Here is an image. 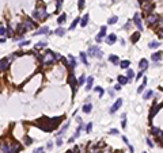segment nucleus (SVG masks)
I'll list each match as a JSON object with an SVG mask.
<instances>
[{"label": "nucleus", "mask_w": 163, "mask_h": 153, "mask_svg": "<svg viewBox=\"0 0 163 153\" xmlns=\"http://www.w3.org/2000/svg\"><path fill=\"white\" fill-rule=\"evenodd\" d=\"M61 121H63V118H53V119L41 118L40 121L37 122V125H38V127H41L44 131H53Z\"/></svg>", "instance_id": "f257e3e1"}, {"label": "nucleus", "mask_w": 163, "mask_h": 153, "mask_svg": "<svg viewBox=\"0 0 163 153\" xmlns=\"http://www.w3.org/2000/svg\"><path fill=\"white\" fill-rule=\"evenodd\" d=\"M40 58H41V64L45 66V65H50V64H53V62H56L58 58H61V56H60V54L53 53L52 50H46V52H45Z\"/></svg>", "instance_id": "f03ea898"}, {"label": "nucleus", "mask_w": 163, "mask_h": 153, "mask_svg": "<svg viewBox=\"0 0 163 153\" xmlns=\"http://www.w3.org/2000/svg\"><path fill=\"white\" fill-rule=\"evenodd\" d=\"M33 16H34V19L44 21V19L48 18V12H46V10H45L44 7H40V8H37L34 12H33Z\"/></svg>", "instance_id": "7ed1b4c3"}, {"label": "nucleus", "mask_w": 163, "mask_h": 153, "mask_svg": "<svg viewBox=\"0 0 163 153\" xmlns=\"http://www.w3.org/2000/svg\"><path fill=\"white\" fill-rule=\"evenodd\" d=\"M102 50L99 49L98 46H91L90 49H88V56H91V57H96V58H101L102 57Z\"/></svg>", "instance_id": "20e7f679"}, {"label": "nucleus", "mask_w": 163, "mask_h": 153, "mask_svg": "<svg viewBox=\"0 0 163 153\" xmlns=\"http://www.w3.org/2000/svg\"><path fill=\"white\" fill-rule=\"evenodd\" d=\"M23 26H25V30H33L35 26H37V24H35L34 22L31 21V19H29V18H27L26 21L23 22Z\"/></svg>", "instance_id": "39448f33"}, {"label": "nucleus", "mask_w": 163, "mask_h": 153, "mask_svg": "<svg viewBox=\"0 0 163 153\" xmlns=\"http://www.w3.org/2000/svg\"><path fill=\"white\" fill-rule=\"evenodd\" d=\"M0 153H12L11 146L8 144H6V142H1L0 144Z\"/></svg>", "instance_id": "423d86ee"}, {"label": "nucleus", "mask_w": 163, "mask_h": 153, "mask_svg": "<svg viewBox=\"0 0 163 153\" xmlns=\"http://www.w3.org/2000/svg\"><path fill=\"white\" fill-rule=\"evenodd\" d=\"M8 64H10V58H1L0 60V72H3V71H6L7 68H8Z\"/></svg>", "instance_id": "0eeeda50"}, {"label": "nucleus", "mask_w": 163, "mask_h": 153, "mask_svg": "<svg viewBox=\"0 0 163 153\" xmlns=\"http://www.w3.org/2000/svg\"><path fill=\"white\" fill-rule=\"evenodd\" d=\"M162 106H163V103H160L159 106H156V104H154V106H152V110H151V112H149V121H152V119H154L155 114H156V112L159 111Z\"/></svg>", "instance_id": "6e6552de"}, {"label": "nucleus", "mask_w": 163, "mask_h": 153, "mask_svg": "<svg viewBox=\"0 0 163 153\" xmlns=\"http://www.w3.org/2000/svg\"><path fill=\"white\" fill-rule=\"evenodd\" d=\"M105 35H106V26H102V27H101V31H99V34L95 37V41L98 42V44H99V42H102V38H103Z\"/></svg>", "instance_id": "1a4fd4ad"}, {"label": "nucleus", "mask_w": 163, "mask_h": 153, "mask_svg": "<svg viewBox=\"0 0 163 153\" xmlns=\"http://www.w3.org/2000/svg\"><path fill=\"white\" fill-rule=\"evenodd\" d=\"M133 22H135V24H136V27L141 31L143 30V24H141V21H140V15L139 14H135V16H133Z\"/></svg>", "instance_id": "9d476101"}, {"label": "nucleus", "mask_w": 163, "mask_h": 153, "mask_svg": "<svg viewBox=\"0 0 163 153\" xmlns=\"http://www.w3.org/2000/svg\"><path fill=\"white\" fill-rule=\"evenodd\" d=\"M158 21H159V18H158V15H155V14H149L148 16H147L148 24H154V23H156Z\"/></svg>", "instance_id": "9b49d317"}, {"label": "nucleus", "mask_w": 163, "mask_h": 153, "mask_svg": "<svg viewBox=\"0 0 163 153\" xmlns=\"http://www.w3.org/2000/svg\"><path fill=\"white\" fill-rule=\"evenodd\" d=\"M121 104H122V99H117L116 103H114L113 106H111V109H110V112H111V114H113V112H116L117 110L121 107Z\"/></svg>", "instance_id": "f8f14e48"}, {"label": "nucleus", "mask_w": 163, "mask_h": 153, "mask_svg": "<svg viewBox=\"0 0 163 153\" xmlns=\"http://www.w3.org/2000/svg\"><path fill=\"white\" fill-rule=\"evenodd\" d=\"M46 33H49L50 34V30L48 26H44V27H40V29L37 30V33H34L35 35H42V34H46Z\"/></svg>", "instance_id": "ddd939ff"}, {"label": "nucleus", "mask_w": 163, "mask_h": 153, "mask_svg": "<svg viewBox=\"0 0 163 153\" xmlns=\"http://www.w3.org/2000/svg\"><path fill=\"white\" fill-rule=\"evenodd\" d=\"M116 41H117L116 34H110V35L108 37V39H106V44H108V45H113Z\"/></svg>", "instance_id": "4468645a"}, {"label": "nucleus", "mask_w": 163, "mask_h": 153, "mask_svg": "<svg viewBox=\"0 0 163 153\" xmlns=\"http://www.w3.org/2000/svg\"><path fill=\"white\" fill-rule=\"evenodd\" d=\"M139 66H140V69H141V71H144V69L148 66V61H147V58H141V60H140Z\"/></svg>", "instance_id": "2eb2a0df"}, {"label": "nucleus", "mask_w": 163, "mask_h": 153, "mask_svg": "<svg viewBox=\"0 0 163 153\" xmlns=\"http://www.w3.org/2000/svg\"><path fill=\"white\" fill-rule=\"evenodd\" d=\"M128 77H125V76H121V75H120L118 76V84L120 86H125L126 83H128Z\"/></svg>", "instance_id": "dca6fc26"}, {"label": "nucleus", "mask_w": 163, "mask_h": 153, "mask_svg": "<svg viewBox=\"0 0 163 153\" xmlns=\"http://www.w3.org/2000/svg\"><path fill=\"white\" fill-rule=\"evenodd\" d=\"M162 52H156V53H154V54H152V60H154V61L155 62H156V61H160V58H162Z\"/></svg>", "instance_id": "f3484780"}, {"label": "nucleus", "mask_w": 163, "mask_h": 153, "mask_svg": "<svg viewBox=\"0 0 163 153\" xmlns=\"http://www.w3.org/2000/svg\"><path fill=\"white\" fill-rule=\"evenodd\" d=\"M93 83H94V79L90 76L87 79V86H86V89H87V91H90V89L93 88Z\"/></svg>", "instance_id": "a211bd4d"}, {"label": "nucleus", "mask_w": 163, "mask_h": 153, "mask_svg": "<svg viewBox=\"0 0 163 153\" xmlns=\"http://www.w3.org/2000/svg\"><path fill=\"white\" fill-rule=\"evenodd\" d=\"M91 109H93V104L87 103L83 106V112H86V114H88V112H91Z\"/></svg>", "instance_id": "6ab92c4d"}, {"label": "nucleus", "mask_w": 163, "mask_h": 153, "mask_svg": "<svg viewBox=\"0 0 163 153\" xmlns=\"http://www.w3.org/2000/svg\"><path fill=\"white\" fill-rule=\"evenodd\" d=\"M109 60H110V62H111V64H114V65H118L120 64V60H118V57H117V56H110V57H109Z\"/></svg>", "instance_id": "aec40b11"}, {"label": "nucleus", "mask_w": 163, "mask_h": 153, "mask_svg": "<svg viewBox=\"0 0 163 153\" xmlns=\"http://www.w3.org/2000/svg\"><path fill=\"white\" fill-rule=\"evenodd\" d=\"M65 19H67V15H65V14H61L60 16H58V19H57V23L58 24H63L65 22Z\"/></svg>", "instance_id": "412c9836"}, {"label": "nucleus", "mask_w": 163, "mask_h": 153, "mask_svg": "<svg viewBox=\"0 0 163 153\" xmlns=\"http://www.w3.org/2000/svg\"><path fill=\"white\" fill-rule=\"evenodd\" d=\"M87 23H88V14H86L83 16V19H82L80 24H82V27H84V26H87Z\"/></svg>", "instance_id": "4be33fe9"}, {"label": "nucleus", "mask_w": 163, "mask_h": 153, "mask_svg": "<svg viewBox=\"0 0 163 153\" xmlns=\"http://www.w3.org/2000/svg\"><path fill=\"white\" fill-rule=\"evenodd\" d=\"M54 33H56V34H57L58 37H63V35H64V34H65V29H63V27H58V29L56 30Z\"/></svg>", "instance_id": "5701e85b"}, {"label": "nucleus", "mask_w": 163, "mask_h": 153, "mask_svg": "<svg viewBox=\"0 0 163 153\" xmlns=\"http://www.w3.org/2000/svg\"><path fill=\"white\" fill-rule=\"evenodd\" d=\"M6 33H7V37H12V35H14V30H12V27L10 26V24H7Z\"/></svg>", "instance_id": "b1692460"}, {"label": "nucleus", "mask_w": 163, "mask_h": 153, "mask_svg": "<svg viewBox=\"0 0 163 153\" xmlns=\"http://www.w3.org/2000/svg\"><path fill=\"white\" fill-rule=\"evenodd\" d=\"M129 64H131V61H129V60H125V61H121V62H120V66H121L122 69H125V68L129 66Z\"/></svg>", "instance_id": "393cba45"}, {"label": "nucleus", "mask_w": 163, "mask_h": 153, "mask_svg": "<svg viewBox=\"0 0 163 153\" xmlns=\"http://www.w3.org/2000/svg\"><path fill=\"white\" fill-rule=\"evenodd\" d=\"M67 129H68V123H65L64 126L61 127V130H60V131L57 133V135H58V137H61V135H63V134H64L65 131H67Z\"/></svg>", "instance_id": "a878e982"}, {"label": "nucleus", "mask_w": 163, "mask_h": 153, "mask_svg": "<svg viewBox=\"0 0 163 153\" xmlns=\"http://www.w3.org/2000/svg\"><path fill=\"white\" fill-rule=\"evenodd\" d=\"M84 81H86V76H84V75L79 76V79H78V86H83V84H84Z\"/></svg>", "instance_id": "bb28decb"}, {"label": "nucleus", "mask_w": 163, "mask_h": 153, "mask_svg": "<svg viewBox=\"0 0 163 153\" xmlns=\"http://www.w3.org/2000/svg\"><path fill=\"white\" fill-rule=\"evenodd\" d=\"M139 38H140V33H135L133 35H132V42H133V44H136L137 41H139Z\"/></svg>", "instance_id": "cd10ccee"}, {"label": "nucleus", "mask_w": 163, "mask_h": 153, "mask_svg": "<svg viewBox=\"0 0 163 153\" xmlns=\"http://www.w3.org/2000/svg\"><path fill=\"white\" fill-rule=\"evenodd\" d=\"M148 46L151 47V49H156V47H159V46H160V44H159V42H156V41H152L151 44L148 45Z\"/></svg>", "instance_id": "c85d7f7f"}, {"label": "nucleus", "mask_w": 163, "mask_h": 153, "mask_svg": "<svg viewBox=\"0 0 163 153\" xmlns=\"http://www.w3.org/2000/svg\"><path fill=\"white\" fill-rule=\"evenodd\" d=\"M117 21H118V16H116V15H114V16H111V18L109 19L108 23L109 24H114V23H117Z\"/></svg>", "instance_id": "c756f323"}, {"label": "nucleus", "mask_w": 163, "mask_h": 153, "mask_svg": "<svg viewBox=\"0 0 163 153\" xmlns=\"http://www.w3.org/2000/svg\"><path fill=\"white\" fill-rule=\"evenodd\" d=\"M80 60L83 61L84 65H88V61H87V58H86V53H80Z\"/></svg>", "instance_id": "7c9ffc66"}, {"label": "nucleus", "mask_w": 163, "mask_h": 153, "mask_svg": "<svg viewBox=\"0 0 163 153\" xmlns=\"http://www.w3.org/2000/svg\"><path fill=\"white\" fill-rule=\"evenodd\" d=\"M79 22H80V19H79V18H76L75 21L72 22V24H71V26H69V30H73V29H75V27H76V24H78Z\"/></svg>", "instance_id": "2f4dec72"}, {"label": "nucleus", "mask_w": 163, "mask_h": 153, "mask_svg": "<svg viewBox=\"0 0 163 153\" xmlns=\"http://www.w3.org/2000/svg\"><path fill=\"white\" fill-rule=\"evenodd\" d=\"M152 94H154V92H152V91H146V92H144V99H149V98H151L152 96Z\"/></svg>", "instance_id": "473e14b6"}, {"label": "nucleus", "mask_w": 163, "mask_h": 153, "mask_svg": "<svg viewBox=\"0 0 163 153\" xmlns=\"http://www.w3.org/2000/svg\"><path fill=\"white\" fill-rule=\"evenodd\" d=\"M80 130H83V123L79 125V127H78V130H76V133H75V135H73V137H79V134H80Z\"/></svg>", "instance_id": "72a5a7b5"}, {"label": "nucleus", "mask_w": 163, "mask_h": 153, "mask_svg": "<svg viewBox=\"0 0 163 153\" xmlns=\"http://www.w3.org/2000/svg\"><path fill=\"white\" fill-rule=\"evenodd\" d=\"M95 92H99V96L103 98V89L101 88V87H95V89H94Z\"/></svg>", "instance_id": "f704fd0d"}, {"label": "nucleus", "mask_w": 163, "mask_h": 153, "mask_svg": "<svg viewBox=\"0 0 163 153\" xmlns=\"http://www.w3.org/2000/svg\"><path fill=\"white\" fill-rule=\"evenodd\" d=\"M126 77H128V79L135 77V73H133V71H132V69H128V72H126Z\"/></svg>", "instance_id": "c9c22d12"}, {"label": "nucleus", "mask_w": 163, "mask_h": 153, "mask_svg": "<svg viewBox=\"0 0 163 153\" xmlns=\"http://www.w3.org/2000/svg\"><path fill=\"white\" fill-rule=\"evenodd\" d=\"M45 46H46V42H38L35 45V49H41V47H45Z\"/></svg>", "instance_id": "e433bc0d"}, {"label": "nucleus", "mask_w": 163, "mask_h": 153, "mask_svg": "<svg viewBox=\"0 0 163 153\" xmlns=\"http://www.w3.org/2000/svg\"><path fill=\"white\" fill-rule=\"evenodd\" d=\"M121 126L124 127V129L126 127V117H125V114L122 115V122H121Z\"/></svg>", "instance_id": "4c0bfd02"}, {"label": "nucleus", "mask_w": 163, "mask_h": 153, "mask_svg": "<svg viewBox=\"0 0 163 153\" xmlns=\"http://www.w3.org/2000/svg\"><path fill=\"white\" fill-rule=\"evenodd\" d=\"M151 133H152L154 135H158V134L160 133V130L158 129V127H152V129H151Z\"/></svg>", "instance_id": "58836bf2"}, {"label": "nucleus", "mask_w": 163, "mask_h": 153, "mask_svg": "<svg viewBox=\"0 0 163 153\" xmlns=\"http://www.w3.org/2000/svg\"><path fill=\"white\" fill-rule=\"evenodd\" d=\"M78 7H79V10H83V8H84V0H79Z\"/></svg>", "instance_id": "ea45409f"}, {"label": "nucleus", "mask_w": 163, "mask_h": 153, "mask_svg": "<svg viewBox=\"0 0 163 153\" xmlns=\"http://www.w3.org/2000/svg\"><path fill=\"white\" fill-rule=\"evenodd\" d=\"M31 144H33L31 138H30V137H26V138H25V145H27V146H29V145H31Z\"/></svg>", "instance_id": "a19ab883"}, {"label": "nucleus", "mask_w": 163, "mask_h": 153, "mask_svg": "<svg viewBox=\"0 0 163 153\" xmlns=\"http://www.w3.org/2000/svg\"><path fill=\"white\" fill-rule=\"evenodd\" d=\"M91 129H93V122H90V123H88L87 126H86V131L90 133V131H91Z\"/></svg>", "instance_id": "79ce46f5"}, {"label": "nucleus", "mask_w": 163, "mask_h": 153, "mask_svg": "<svg viewBox=\"0 0 163 153\" xmlns=\"http://www.w3.org/2000/svg\"><path fill=\"white\" fill-rule=\"evenodd\" d=\"M56 145H57V146L63 145V138H61V137H57V141H56Z\"/></svg>", "instance_id": "37998d69"}, {"label": "nucleus", "mask_w": 163, "mask_h": 153, "mask_svg": "<svg viewBox=\"0 0 163 153\" xmlns=\"http://www.w3.org/2000/svg\"><path fill=\"white\" fill-rule=\"evenodd\" d=\"M4 34H6V27L0 26V37H1V35H4Z\"/></svg>", "instance_id": "c03bdc74"}, {"label": "nucleus", "mask_w": 163, "mask_h": 153, "mask_svg": "<svg viewBox=\"0 0 163 153\" xmlns=\"http://www.w3.org/2000/svg\"><path fill=\"white\" fill-rule=\"evenodd\" d=\"M33 153H45V152H44V148H37Z\"/></svg>", "instance_id": "a18cd8bd"}, {"label": "nucleus", "mask_w": 163, "mask_h": 153, "mask_svg": "<svg viewBox=\"0 0 163 153\" xmlns=\"http://www.w3.org/2000/svg\"><path fill=\"white\" fill-rule=\"evenodd\" d=\"M29 44H30V41H23V42H20V44H19V46L20 47H22V46H27Z\"/></svg>", "instance_id": "49530a36"}, {"label": "nucleus", "mask_w": 163, "mask_h": 153, "mask_svg": "<svg viewBox=\"0 0 163 153\" xmlns=\"http://www.w3.org/2000/svg\"><path fill=\"white\" fill-rule=\"evenodd\" d=\"M144 88H146V86H144V84H141V86L137 88V92H143V91H144Z\"/></svg>", "instance_id": "de8ad7c7"}, {"label": "nucleus", "mask_w": 163, "mask_h": 153, "mask_svg": "<svg viewBox=\"0 0 163 153\" xmlns=\"http://www.w3.org/2000/svg\"><path fill=\"white\" fill-rule=\"evenodd\" d=\"M110 134L117 135V134H118V130H116V129H111V130H110Z\"/></svg>", "instance_id": "09e8293b"}, {"label": "nucleus", "mask_w": 163, "mask_h": 153, "mask_svg": "<svg viewBox=\"0 0 163 153\" xmlns=\"http://www.w3.org/2000/svg\"><path fill=\"white\" fill-rule=\"evenodd\" d=\"M147 144H148V146H154V144H152V141H151V140H148V138H147Z\"/></svg>", "instance_id": "8fccbe9b"}, {"label": "nucleus", "mask_w": 163, "mask_h": 153, "mask_svg": "<svg viewBox=\"0 0 163 153\" xmlns=\"http://www.w3.org/2000/svg\"><path fill=\"white\" fill-rule=\"evenodd\" d=\"M141 76H143V71L137 73V76H136V80H139V79H140V77H141Z\"/></svg>", "instance_id": "3c124183"}, {"label": "nucleus", "mask_w": 163, "mask_h": 153, "mask_svg": "<svg viewBox=\"0 0 163 153\" xmlns=\"http://www.w3.org/2000/svg\"><path fill=\"white\" fill-rule=\"evenodd\" d=\"M114 88H116V91H120V89H121V86H120V84H116Z\"/></svg>", "instance_id": "603ef678"}, {"label": "nucleus", "mask_w": 163, "mask_h": 153, "mask_svg": "<svg viewBox=\"0 0 163 153\" xmlns=\"http://www.w3.org/2000/svg\"><path fill=\"white\" fill-rule=\"evenodd\" d=\"M122 141L125 142V144H129V141H128V138H126L125 135H124V137H122Z\"/></svg>", "instance_id": "864d4df0"}, {"label": "nucleus", "mask_w": 163, "mask_h": 153, "mask_svg": "<svg viewBox=\"0 0 163 153\" xmlns=\"http://www.w3.org/2000/svg\"><path fill=\"white\" fill-rule=\"evenodd\" d=\"M52 146H53V144H52V142H48V145H46V148H48V149H52Z\"/></svg>", "instance_id": "5fc2aeb1"}, {"label": "nucleus", "mask_w": 163, "mask_h": 153, "mask_svg": "<svg viewBox=\"0 0 163 153\" xmlns=\"http://www.w3.org/2000/svg\"><path fill=\"white\" fill-rule=\"evenodd\" d=\"M61 3H63V0H57V8L61 7Z\"/></svg>", "instance_id": "6e6d98bb"}, {"label": "nucleus", "mask_w": 163, "mask_h": 153, "mask_svg": "<svg viewBox=\"0 0 163 153\" xmlns=\"http://www.w3.org/2000/svg\"><path fill=\"white\" fill-rule=\"evenodd\" d=\"M143 84H144V86H147V77H144V80H143Z\"/></svg>", "instance_id": "4d7b16f0"}, {"label": "nucleus", "mask_w": 163, "mask_h": 153, "mask_svg": "<svg viewBox=\"0 0 163 153\" xmlns=\"http://www.w3.org/2000/svg\"><path fill=\"white\" fill-rule=\"evenodd\" d=\"M6 42V38H0V44H4Z\"/></svg>", "instance_id": "13d9d810"}, {"label": "nucleus", "mask_w": 163, "mask_h": 153, "mask_svg": "<svg viewBox=\"0 0 163 153\" xmlns=\"http://www.w3.org/2000/svg\"><path fill=\"white\" fill-rule=\"evenodd\" d=\"M109 94H110L111 96H113V95H114V91H113V89H109Z\"/></svg>", "instance_id": "bf43d9fd"}, {"label": "nucleus", "mask_w": 163, "mask_h": 153, "mask_svg": "<svg viewBox=\"0 0 163 153\" xmlns=\"http://www.w3.org/2000/svg\"><path fill=\"white\" fill-rule=\"evenodd\" d=\"M67 153H73V150H67Z\"/></svg>", "instance_id": "052dcab7"}, {"label": "nucleus", "mask_w": 163, "mask_h": 153, "mask_svg": "<svg viewBox=\"0 0 163 153\" xmlns=\"http://www.w3.org/2000/svg\"><path fill=\"white\" fill-rule=\"evenodd\" d=\"M139 1H140V3H143V1H144V0H139Z\"/></svg>", "instance_id": "680f3d73"}, {"label": "nucleus", "mask_w": 163, "mask_h": 153, "mask_svg": "<svg viewBox=\"0 0 163 153\" xmlns=\"http://www.w3.org/2000/svg\"><path fill=\"white\" fill-rule=\"evenodd\" d=\"M144 153H146V152H144Z\"/></svg>", "instance_id": "e2e57ef3"}]
</instances>
